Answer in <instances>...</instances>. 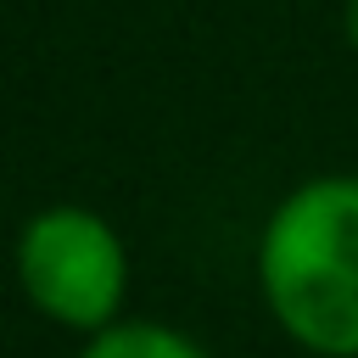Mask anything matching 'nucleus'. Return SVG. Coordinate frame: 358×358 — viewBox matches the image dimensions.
I'll return each mask as SVG.
<instances>
[{"mask_svg": "<svg viewBox=\"0 0 358 358\" xmlns=\"http://www.w3.org/2000/svg\"><path fill=\"white\" fill-rule=\"evenodd\" d=\"M257 285L274 324L319 352L358 358V179L324 173L296 185L263 224Z\"/></svg>", "mask_w": 358, "mask_h": 358, "instance_id": "obj_1", "label": "nucleus"}, {"mask_svg": "<svg viewBox=\"0 0 358 358\" xmlns=\"http://www.w3.org/2000/svg\"><path fill=\"white\" fill-rule=\"evenodd\" d=\"M341 28H347V45L358 50V0H347V11H341Z\"/></svg>", "mask_w": 358, "mask_h": 358, "instance_id": "obj_4", "label": "nucleus"}, {"mask_svg": "<svg viewBox=\"0 0 358 358\" xmlns=\"http://www.w3.org/2000/svg\"><path fill=\"white\" fill-rule=\"evenodd\" d=\"M78 358H207V352L157 319H117L112 330L90 336Z\"/></svg>", "mask_w": 358, "mask_h": 358, "instance_id": "obj_3", "label": "nucleus"}, {"mask_svg": "<svg viewBox=\"0 0 358 358\" xmlns=\"http://www.w3.org/2000/svg\"><path fill=\"white\" fill-rule=\"evenodd\" d=\"M17 280L45 319L101 336L117 324L129 291V252L101 213L45 207L17 235Z\"/></svg>", "mask_w": 358, "mask_h": 358, "instance_id": "obj_2", "label": "nucleus"}]
</instances>
